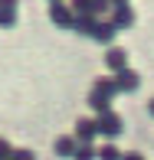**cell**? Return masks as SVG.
I'll list each match as a JSON object with an SVG mask.
<instances>
[{"label": "cell", "instance_id": "cell-1", "mask_svg": "<svg viewBox=\"0 0 154 160\" xmlns=\"http://www.w3.org/2000/svg\"><path fill=\"white\" fill-rule=\"evenodd\" d=\"M95 124H98V134H108V137H118V134H121V128H125V124H121V118L112 111V108H108V111H102Z\"/></svg>", "mask_w": 154, "mask_h": 160}, {"label": "cell", "instance_id": "cell-2", "mask_svg": "<svg viewBox=\"0 0 154 160\" xmlns=\"http://www.w3.org/2000/svg\"><path fill=\"white\" fill-rule=\"evenodd\" d=\"M115 88L118 92H138L141 88V75L131 72V69H121L118 75H115Z\"/></svg>", "mask_w": 154, "mask_h": 160}, {"label": "cell", "instance_id": "cell-3", "mask_svg": "<svg viewBox=\"0 0 154 160\" xmlns=\"http://www.w3.org/2000/svg\"><path fill=\"white\" fill-rule=\"evenodd\" d=\"M108 23H112L115 30H125V26H135V13H131V7H128V3L115 7V13H112V20H108Z\"/></svg>", "mask_w": 154, "mask_h": 160}, {"label": "cell", "instance_id": "cell-4", "mask_svg": "<svg viewBox=\"0 0 154 160\" xmlns=\"http://www.w3.org/2000/svg\"><path fill=\"white\" fill-rule=\"evenodd\" d=\"M105 65H108L112 72L128 69V52H125V49H108V52H105Z\"/></svg>", "mask_w": 154, "mask_h": 160}, {"label": "cell", "instance_id": "cell-5", "mask_svg": "<svg viewBox=\"0 0 154 160\" xmlns=\"http://www.w3.org/2000/svg\"><path fill=\"white\" fill-rule=\"evenodd\" d=\"M0 23L3 26L17 23V0H0Z\"/></svg>", "mask_w": 154, "mask_h": 160}, {"label": "cell", "instance_id": "cell-6", "mask_svg": "<svg viewBox=\"0 0 154 160\" xmlns=\"http://www.w3.org/2000/svg\"><path fill=\"white\" fill-rule=\"evenodd\" d=\"M95 95H98V98H105V101H112L115 98V92H118V88H115V78H98V82H95Z\"/></svg>", "mask_w": 154, "mask_h": 160}, {"label": "cell", "instance_id": "cell-7", "mask_svg": "<svg viewBox=\"0 0 154 160\" xmlns=\"http://www.w3.org/2000/svg\"><path fill=\"white\" fill-rule=\"evenodd\" d=\"M49 17H53V23H59V26H72V13H69V7H62L59 0L53 3V10H49Z\"/></svg>", "mask_w": 154, "mask_h": 160}, {"label": "cell", "instance_id": "cell-8", "mask_svg": "<svg viewBox=\"0 0 154 160\" xmlns=\"http://www.w3.org/2000/svg\"><path fill=\"white\" fill-rule=\"evenodd\" d=\"M115 33H118V30H115L112 23H95V26H92V36H95L98 42H112Z\"/></svg>", "mask_w": 154, "mask_h": 160}, {"label": "cell", "instance_id": "cell-9", "mask_svg": "<svg viewBox=\"0 0 154 160\" xmlns=\"http://www.w3.org/2000/svg\"><path fill=\"white\" fill-rule=\"evenodd\" d=\"M76 131H79V141H85V144H89L92 137L98 134V124H95V121H89V118H85V121H79V124H76Z\"/></svg>", "mask_w": 154, "mask_h": 160}, {"label": "cell", "instance_id": "cell-10", "mask_svg": "<svg viewBox=\"0 0 154 160\" xmlns=\"http://www.w3.org/2000/svg\"><path fill=\"white\" fill-rule=\"evenodd\" d=\"M72 150H76V141H72V137H59V141H56V154L59 157H72Z\"/></svg>", "mask_w": 154, "mask_h": 160}, {"label": "cell", "instance_id": "cell-11", "mask_svg": "<svg viewBox=\"0 0 154 160\" xmlns=\"http://www.w3.org/2000/svg\"><path fill=\"white\" fill-rule=\"evenodd\" d=\"M98 160H121V154H118V147H112V144H108V147H102L98 154H95Z\"/></svg>", "mask_w": 154, "mask_h": 160}, {"label": "cell", "instance_id": "cell-12", "mask_svg": "<svg viewBox=\"0 0 154 160\" xmlns=\"http://www.w3.org/2000/svg\"><path fill=\"white\" fill-rule=\"evenodd\" d=\"M72 157H76V160H95V150L89 147V144H82V147L72 150Z\"/></svg>", "mask_w": 154, "mask_h": 160}, {"label": "cell", "instance_id": "cell-13", "mask_svg": "<svg viewBox=\"0 0 154 160\" xmlns=\"http://www.w3.org/2000/svg\"><path fill=\"white\" fill-rule=\"evenodd\" d=\"M72 26H76V30H82V33H89L95 23H92V17H79V20H72Z\"/></svg>", "mask_w": 154, "mask_h": 160}, {"label": "cell", "instance_id": "cell-14", "mask_svg": "<svg viewBox=\"0 0 154 160\" xmlns=\"http://www.w3.org/2000/svg\"><path fill=\"white\" fill-rule=\"evenodd\" d=\"M10 160H36V157H33V150H13Z\"/></svg>", "mask_w": 154, "mask_h": 160}, {"label": "cell", "instance_id": "cell-15", "mask_svg": "<svg viewBox=\"0 0 154 160\" xmlns=\"http://www.w3.org/2000/svg\"><path fill=\"white\" fill-rule=\"evenodd\" d=\"M10 154H13V150H10V144H7V141H0V160H7Z\"/></svg>", "mask_w": 154, "mask_h": 160}, {"label": "cell", "instance_id": "cell-16", "mask_svg": "<svg viewBox=\"0 0 154 160\" xmlns=\"http://www.w3.org/2000/svg\"><path fill=\"white\" fill-rule=\"evenodd\" d=\"M121 160H144L141 154H121Z\"/></svg>", "mask_w": 154, "mask_h": 160}, {"label": "cell", "instance_id": "cell-17", "mask_svg": "<svg viewBox=\"0 0 154 160\" xmlns=\"http://www.w3.org/2000/svg\"><path fill=\"white\" fill-rule=\"evenodd\" d=\"M148 111H151V118H154V98H151V101H148Z\"/></svg>", "mask_w": 154, "mask_h": 160}, {"label": "cell", "instance_id": "cell-18", "mask_svg": "<svg viewBox=\"0 0 154 160\" xmlns=\"http://www.w3.org/2000/svg\"><path fill=\"white\" fill-rule=\"evenodd\" d=\"M108 3H112V7H121V3H125V0H108Z\"/></svg>", "mask_w": 154, "mask_h": 160}, {"label": "cell", "instance_id": "cell-19", "mask_svg": "<svg viewBox=\"0 0 154 160\" xmlns=\"http://www.w3.org/2000/svg\"><path fill=\"white\" fill-rule=\"evenodd\" d=\"M53 3H56V0H53Z\"/></svg>", "mask_w": 154, "mask_h": 160}]
</instances>
